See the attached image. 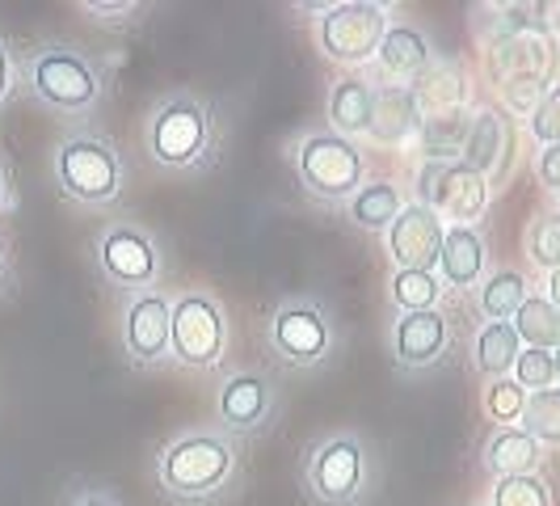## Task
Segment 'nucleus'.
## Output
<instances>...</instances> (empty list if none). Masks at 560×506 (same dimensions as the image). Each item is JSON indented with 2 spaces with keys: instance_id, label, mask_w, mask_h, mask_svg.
Returning <instances> with one entry per match:
<instances>
[{
  "instance_id": "1",
  "label": "nucleus",
  "mask_w": 560,
  "mask_h": 506,
  "mask_svg": "<svg viewBox=\"0 0 560 506\" xmlns=\"http://www.w3.org/2000/svg\"><path fill=\"white\" fill-rule=\"evenodd\" d=\"M152 478L161 498L177 506H211L241 481V444L224 430H182L156 448Z\"/></svg>"
},
{
  "instance_id": "2",
  "label": "nucleus",
  "mask_w": 560,
  "mask_h": 506,
  "mask_svg": "<svg viewBox=\"0 0 560 506\" xmlns=\"http://www.w3.org/2000/svg\"><path fill=\"white\" fill-rule=\"evenodd\" d=\"M143 143L152 165L165 173H202L215 165L220 152V127H215V111L207 97L198 93H168L156 102V111L148 114L143 127Z\"/></svg>"
},
{
  "instance_id": "3",
  "label": "nucleus",
  "mask_w": 560,
  "mask_h": 506,
  "mask_svg": "<svg viewBox=\"0 0 560 506\" xmlns=\"http://www.w3.org/2000/svg\"><path fill=\"white\" fill-rule=\"evenodd\" d=\"M300 478L316 506H359L375 490L371 444L354 430H334L308 448Z\"/></svg>"
},
{
  "instance_id": "4",
  "label": "nucleus",
  "mask_w": 560,
  "mask_h": 506,
  "mask_svg": "<svg viewBox=\"0 0 560 506\" xmlns=\"http://www.w3.org/2000/svg\"><path fill=\"white\" fill-rule=\"evenodd\" d=\"M22 77H26L34 102H43L47 111L56 114H89L106 93L97 64L72 43H38V47H30Z\"/></svg>"
},
{
  "instance_id": "5",
  "label": "nucleus",
  "mask_w": 560,
  "mask_h": 506,
  "mask_svg": "<svg viewBox=\"0 0 560 506\" xmlns=\"http://www.w3.org/2000/svg\"><path fill=\"white\" fill-rule=\"evenodd\" d=\"M56 186L63 198H72L77 207H110L122 195V157L114 140H106L102 131H72L56 143Z\"/></svg>"
},
{
  "instance_id": "6",
  "label": "nucleus",
  "mask_w": 560,
  "mask_h": 506,
  "mask_svg": "<svg viewBox=\"0 0 560 506\" xmlns=\"http://www.w3.org/2000/svg\"><path fill=\"white\" fill-rule=\"evenodd\" d=\"M266 346L279 364L295 367V371H316L337 355L334 312L312 296L282 300L266 321Z\"/></svg>"
},
{
  "instance_id": "7",
  "label": "nucleus",
  "mask_w": 560,
  "mask_h": 506,
  "mask_svg": "<svg viewBox=\"0 0 560 506\" xmlns=\"http://www.w3.org/2000/svg\"><path fill=\"white\" fill-rule=\"evenodd\" d=\"M232 350V321L224 304L190 287L173 300V337H168V359L186 371H215Z\"/></svg>"
},
{
  "instance_id": "8",
  "label": "nucleus",
  "mask_w": 560,
  "mask_h": 506,
  "mask_svg": "<svg viewBox=\"0 0 560 506\" xmlns=\"http://www.w3.org/2000/svg\"><path fill=\"white\" fill-rule=\"evenodd\" d=\"M295 177L316 203H350L366 182V152L337 131H312L295 148Z\"/></svg>"
},
{
  "instance_id": "9",
  "label": "nucleus",
  "mask_w": 560,
  "mask_h": 506,
  "mask_svg": "<svg viewBox=\"0 0 560 506\" xmlns=\"http://www.w3.org/2000/svg\"><path fill=\"white\" fill-rule=\"evenodd\" d=\"M393 26L388 4L375 0H341V4H325L316 18V43L325 59L359 68L366 59L380 56V43Z\"/></svg>"
},
{
  "instance_id": "10",
  "label": "nucleus",
  "mask_w": 560,
  "mask_h": 506,
  "mask_svg": "<svg viewBox=\"0 0 560 506\" xmlns=\"http://www.w3.org/2000/svg\"><path fill=\"white\" fill-rule=\"evenodd\" d=\"M97 266L114 287H127L131 296L156 291V283L165 275L156 237L131 220H118L97 237Z\"/></svg>"
},
{
  "instance_id": "11",
  "label": "nucleus",
  "mask_w": 560,
  "mask_h": 506,
  "mask_svg": "<svg viewBox=\"0 0 560 506\" xmlns=\"http://www.w3.org/2000/svg\"><path fill=\"white\" fill-rule=\"evenodd\" d=\"M215 418H220V430L236 444L270 430V422L279 418V384L257 367L232 371L215 396Z\"/></svg>"
},
{
  "instance_id": "12",
  "label": "nucleus",
  "mask_w": 560,
  "mask_h": 506,
  "mask_svg": "<svg viewBox=\"0 0 560 506\" xmlns=\"http://www.w3.org/2000/svg\"><path fill=\"white\" fill-rule=\"evenodd\" d=\"M418 203L434 207L439 216H447L455 225L472 228V220H480L485 207H489V182L480 177L477 169L464 165V161H455V165H430V161H421Z\"/></svg>"
},
{
  "instance_id": "13",
  "label": "nucleus",
  "mask_w": 560,
  "mask_h": 506,
  "mask_svg": "<svg viewBox=\"0 0 560 506\" xmlns=\"http://www.w3.org/2000/svg\"><path fill=\"white\" fill-rule=\"evenodd\" d=\"M173 337V300L165 291H140L122 304V350L136 367L168 364Z\"/></svg>"
},
{
  "instance_id": "14",
  "label": "nucleus",
  "mask_w": 560,
  "mask_h": 506,
  "mask_svg": "<svg viewBox=\"0 0 560 506\" xmlns=\"http://www.w3.org/2000/svg\"><path fill=\"white\" fill-rule=\"evenodd\" d=\"M443 241H447V225L434 207L425 203H405L396 225L388 228V253H393L396 271H439L443 257Z\"/></svg>"
},
{
  "instance_id": "15",
  "label": "nucleus",
  "mask_w": 560,
  "mask_h": 506,
  "mask_svg": "<svg viewBox=\"0 0 560 506\" xmlns=\"http://www.w3.org/2000/svg\"><path fill=\"white\" fill-rule=\"evenodd\" d=\"M451 321L439 309L400 312L393 325V359L400 371H430L447 359Z\"/></svg>"
},
{
  "instance_id": "16",
  "label": "nucleus",
  "mask_w": 560,
  "mask_h": 506,
  "mask_svg": "<svg viewBox=\"0 0 560 506\" xmlns=\"http://www.w3.org/2000/svg\"><path fill=\"white\" fill-rule=\"evenodd\" d=\"M421 123H425V114H421L413 89L409 84H384V89H375V118H371L366 140L396 148V143L413 140Z\"/></svg>"
},
{
  "instance_id": "17",
  "label": "nucleus",
  "mask_w": 560,
  "mask_h": 506,
  "mask_svg": "<svg viewBox=\"0 0 560 506\" xmlns=\"http://www.w3.org/2000/svg\"><path fill=\"white\" fill-rule=\"evenodd\" d=\"M510 152H514L510 118L498 111H480L472 118V136H468V148H464V165L477 169L485 182H493V177H505Z\"/></svg>"
},
{
  "instance_id": "18",
  "label": "nucleus",
  "mask_w": 560,
  "mask_h": 506,
  "mask_svg": "<svg viewBox=\"0 0 560 506\" xmlns=\"http://www.w3.org/2000/svg\"><path fill=\"white\" fill-rule=\"evenodd\" d=\"M375 59L388 77H396V84H413L434 64V51H430V38L413 22H393Z\"/></svg>"
},
{
  "instance_id": "19",
  "label": "nucleus",
  "mask_w": 560,
  "mask_h": 506,
  "mask_svg": "<svg viewBox=\"0 0 560 506\" xmlns=\"http://www.w3.org/2000/svg\"><path fill=\"white\" fill-rule=\"evenodd\" d=\"M472 118L477 114L468 111H447V114H430L418 131V148L421 161L430 165H455L464 161V148H468V136H472Z\"/></svg>"
},
{
  "instance_id": "20",
  "label": "nucleus",
  "mask_w": 560,
  "mask_h": 506,
  "mask_svg": "<svg viewBox=\"0 0 560 506\" xmlns=\"http://www.w3.org/2000/svg\"><path fill=\"white\" fill-rule=\"evenodd\" d=\"M371 118H375V84L363 77H341L329 93V131L346 136V140H359L371 131Z\"/></svg>"
},
{
  "instance_id": "21",
  "label": "nucleus",
  "mask_w": 560,
  "mask_h": 506,
  "mask_svg": "<svg viewBox=\"0 0 560 506\" xmlns=\"http://www.w3.org/2000/svg\"><path fill=\"white\" fill-rule=\"evenodd\" d=\"M485 237L468 225H451L447 241H443V257H439V279L447 287H477L485 275Z\"/></svg>"
},
{
  "instance_id": "22",
  "label": "nucleus",
  "mask_w": 560,
  "mask_h": 506,
  "mask_svg": "<svg viewBox=\"0 0 560 506\" xmlns=\"http://www.w3.org/2000/svg\"><path fill=\"white\" fill-rule=\"evenodd\" d=\"M485 464L498 473V481L527 478V473H535V464H539V444H535L523 426H502L485 444Z\"/></svg>"
},
{
  "instance_id": "23",
  "label": "nucleus",
  "mask_w": 560,
  "mask_h": 506,
  "mask_svg": "<svg viewBox=\"0 0 560 506\" xmlns=\"http://www.w3.org/2000/svg\"><path fill=\"white\" fill-rule=\"evenodd\" d=\"M518 355H523V337L514 330V321H489L472 346L477 371L489 380H505V371H514Z\"/></svg>"
},
{
  "instance_id": "24",
  "label": "nucleus",
  "mask_w": 560,
  "mask_h": 506,
  "mask_svg": "<svg viewBox=\"0 0 560 506\" xmlns=\"http://www.w3.org/2000/svg\"><path fill=\"white\" fill-rule=\"evenodd\" d=\"M400 207H405V198H400L396 182H363V191L346 203L354 228H363V232H388L400 216Z\"/></svg>"
},
{
  "instance_id": "25",
  "label": "nucleus",
  "mask_w": 560,
  "mask_h": 506,
  "mask_svg": "<svg viewBox=\"0 0 560 506\" xmlns=\"http://www.w3.org/2000/svg\"><path fill=\"white\" fill-rule=\"evenodd\" d=\"M409 89H413V97H418V106L425 118H430V114L464 111V97H468V93H464V77H459L455 64H430Z\"/></svg>"
},
{
  "instance_id": "26",
  "label": "nucleus",
  "mask_w": 560,
  "mask_h": 506,
  "mask_svg": "<svg viewBox=\"0 0 560 506\" xmlns=\"http://www.w3.org/2000/svg\"><path fill=\"white\" fill-rule=\"evenodd\" d=\"M514 330L527 342V350H560V312L548 296H527V304L514 317Z\"/></svg>"
},
{
  "instance_id": "27",
  "label": "nucleus",
  "mask_w": 560,
  "mask_h": 506,
  "mask_svg": "<svg viewBox=\"0 0 560 506\" xmlns=\"http://www.w3.org/2000/svg\"><path fill=\"white\" fill-rule=\"evenodd\" d=\"M527 279L518 275V271H498V275H489L485 287H480V312L489 317V321H514L518 309L527 304Z\"/></svg>"
},
{
  "instance_id": "28",
  "label": "nucleus",
  "mask_w": 560,
  "mask_h": 506,
  "mask_svg": "<svg viewBox=\"0 0 560 506\" xmlns=\"http://www.w3.org/2000/svg\"><path fill=\"white\" fill-rule=\"evenodd\" d=\"M388 296H393L396 312L439 309L443 279H439V271H396L393 283H388Z\"/></svg>"
},
{
  "instance_id": "29",
  "label": "nucleus",
  "mask_w": 560,
  "mask_h": 506,
  "mask_svg": "<svg viewBox=\"0 0 560 506\" xmlns=\"http://www.w3.org/2000/svg\"><path fill=\"white\" fill-rule=\"evenodd\" d=\"M523 430L535 444H560V389H544V393L527 396Z\"/></svg>"
},
{
  "instance_id": "30",
  "label": "nucleus",
  "mask_w": 560,
  "mask_h": 506,
  "mask_svg": "<svg viewBox=\"0 0 560 506\" xmlns=\"http://www.w3.org/2000/svg\"><path fill=\"white\" fill-rule=\"evenodd\" d=\"M527 253H532L535 266H544V271H557L560 266V216L557 211H548V216H539L527 232Z\"/></svg>"
},
{
  "instance_id": "31",
  "label": "nucleus",
  "mask_w": 560,
  "mask_h": 506,
  "mask_svg": "<svg viewBox=\"0 0 560 506\" xmlns=\"http://www.w3.org/2000/svg\"><path fill=\"white\" fill-rule=\"evenodd\" d=\"M493 506H552L548 485L527 473V478H502L493 485Z\"/></svg>"
},
{
  "instance_id": "32",
  "label": "nucleus",
  "mask_w": 560,
  "mask_h": 506,
  "mask_svg": "<svg viewBox=\"0 0 560 506\" xmlns=\"http://www.w3.org/2000/svg\"><path fill=\"white\" fill-rule=\"evenodd\" d=\"M485 410H489V418L498 422H518L523 410H527V389L518 380H493L485 389Z\"/></svg>"
},
{
  "instance_id": "33",
  "label": "nucleus",
  "mask_w": 560,
  "mask_h": 506,
  "mask_svg": "<svg viewBox=\"0 0 560 506\" xmlns=\"http://www.w3.org/2000/svg\"><path fill=\"white\" fill-rule=\"evenodd\" d=\"M514 380L523 389H535V393L552 389L557 384V355L552 350H523L518 364H514Z\"/></svg>"
},
{
  "instance_id": "34",
  "label": "nucleus",
  "mask_w": 560,
  "mask_h": 506,
  "mask_svg": "<svg viewBox=\"0 0 560 506\" xmlns=\"http://www.w3.org/2000/svg\"><path fill=\"white\" fill-rule=\"evenodd\" d=\"M532 131L544 148L560 143V84L539 97V106H535V114H532Z\"/></svg>"
},
{
  "instance_id": "35",
  "label": "nucleus",
  "mask_w": 560,
  "mask_h": 506,
  "mask_svg": "<svg viewBox=\"0 0 560 506\" xmlns=\"http://www.w3.org/2000/svg\"><path fill=\"white\" fill-rule=\"evenodd\" d=\"M81 13H89L93 22H102V26H131V22H140L143 4H131V0H81Z\"/></svg>"
},
{
  "instance_id": "36",
  "label": "nucleus",
  "mask_w": 560,
  "mask_h": 506,
  "mask_svg": "<svg viewBox=\"0 0 560 506\" xmlns=\"http://www.w3.org/2000/svg\"><path fill=\"white\" fill-rule=\"evenodd\" d=\"M59 506H122L114 498L106 485H97V481H84V485H72V490H63V503Z\"/></svg>"
},
{
  "instance_id": "37",
  "label": "nucleus",
  "mask_w": 560,
  "mask_h": 506,
  "mask_svg": "<svg viewBox=\"0 0 560 506\" xmlns=\"http://www.w3.org/2000/svg\"><path fill=\"white\" fill-rule=\"evenodd\" d=\"M539 182H544L548 191H560V143L539 152Z\"/></svg>"
},
{
  "instance_id": "38",
  "label": "nucleus",
  "mask_w": 560,
  "mask_h": 506,
  "mask_svg": "<svg viewBox=\"0 0 560 506\" xmlns=\"http://www.w3.org/2000/svg\"><path fill=\"white\" fill-rule=\"evenodd\" d=\"M13 84H18V64H13V51H9V43L0 38V106L9 102Z\"/></svg>"
},
{
  "instance_id": "39",
  "label": "nucleus",
  "mask_w": 560,
  "mask_h": 506,
  "mask_svg": "<svg viewBox=\"0 0 560 506\" xmlns=\"http://www.w3.org/2000/svg\"><path fill=\"white\" fill-rule=\"evenodd\" d=\"M13 207V182H9V165H4V157H0V216Z\"/></svg>"
},
{
  "instance_id": "40",
  "label": "nucleus",
  "mask_w": 560,
  "mask_h": 506,
  "mask_svg": "<svg viewBox=\"0 0 560 506\" xmlns=\"http://www.w3.org/2000/svg\"><path fill=\"white\" fill-rule=\"evenodd\" d=\"M548 300H552V304H557V312H560V266L548 275Z\"/></svg>"
},
{
  "instance_id": "41",
  "label": "nucleus",
  "mask_w": 560,
  "mask_h": 506,
  "mask_svg": "<svg viewBox=\"0 0 560 506\" xmlns=\"http://www.w3.org/2000/svg\"><path fill=\"white\" fill-rule=\"evenodd\" d=\"M9 283V250H4V237H0V291Z\"/></svg>"
},
{
  "instance_id": "42",
  "label": "nucleus",
  "mask_w": 560,
  "mask_h": 506,
  "mask_svg": "<svg viewBox=\"0 0 560 506\" xmlns=\"http://www.w3.org/2000/svg\"><path fill=\"white\" fill-rule=\"evenodd\" d=\"M557 384H560V350H557Z\"/></svg>"
}]
</instances>
